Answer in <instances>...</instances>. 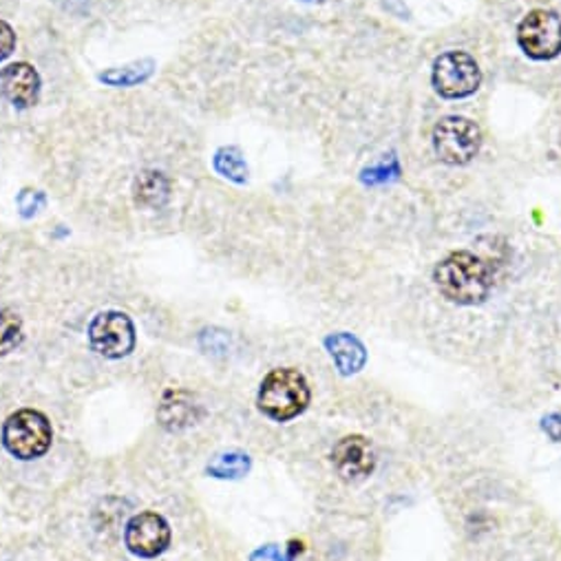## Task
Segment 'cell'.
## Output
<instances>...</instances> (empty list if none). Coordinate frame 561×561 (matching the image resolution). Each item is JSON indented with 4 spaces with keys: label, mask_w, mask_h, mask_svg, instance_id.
I'll return each mask as SVG.
<instances>
[{
    "label": "cell",
    "mask_w": 561,
    "mask_h": 561,
    "mask_svg": "<svg viewBox=\"0 0 561 561\" xmlns=\"http://www.w3.org/2000/svg\"><path fill=\"white\" fill-rule=\"evenodd\" d=\"M541 432L552 443H561V411H552L541 417Z\"/></svg>",
    "instance_id": "cell-21"
},
{
    "label": "cell",
    "mask_w": 561,
    "mask_h": 561,
    "mask_svg": "<svg viewBox=\"0 0 561 561\" xmlns=\"http://www.w3.org/2000/svg\"><path fill=\"white\" fill-rule=\"evenodd\" d=\"M133 197L137 206L158 210L167 206L171 199V182L160 171H145L137 175L133 184Z\"/></svg>",
    "instance_id": "cell-13"
},
{
    "label": "cell",
    "mask_w": 561,
    "mask_h": 561,
    "mask_svg": "<svg viewBox=\"0 0 561 561\" xmlns=\"http://www.w3.org/2000/svg\"><path fill=\"white\" fill-rule=\"evenodd\" d=\"M14 49H16V34L5 21H0V62L8 60Z\"/></svg>",
    "instance_id": "cell-20"
},
{
    "label": "cell",
    "mask_w": 561,
    "mask_h": 561,
    "mask_svg": "<svg viewBox=\"0 0 561 561\" xmlns=\"http://www.w3.org/2000/svg\"><path fill=\"white\" fill-rule=\"evenodd\" d=\"M89 343L108 360L124 358L135 350V325L124 312H100L89 325Z\"/></svg>",
    "instance_id": "cell-7"
},
{
    "label": "cell",
    "mask_w": 561,
    "mask_h": 561,
    "mask_svg": "<svg viewBox=\"0 0 561 561\" xmlns=\"http://www.w3.org/2000/svg\"><path fill=\"white\" fill-rule=\"evenodd\" d=\"M23 343V321L10 310L0 308V356H8Z\"/></svg>",
    "instance_id": "cell-18"
},
{
    "label": "cell",
    "mask_w": 561,
    "mask_h": 561,
    "mask_svg": "<svg viewBox=\"0 0 561 561\" xmlns=\"http://www.w3.org/2000/svg\"><path fill=\"white\" fill-rule=\"evenodd\" d=\"M301 3H323V0H301Z\"/></svg>",
    "instance_id": "cell-23"
},
{
    "label": "cell",
    "mask_w": 561,
    "mask_h": 561,
    "mask_svg": "<svg viewBox=\"0 0 561 561\" xmlns=\"http://www.w3.org/2000/svg\"><path fill=\"white\" fill-rule=\"evenodd\" d=\"M250 471V458L239 451L221 454L208 465V476L219 480H239Z\"/></svg>",
    "instance_id": "cell-17"
},
{
    "label": "cell",
    "mask_w": 561,
    "mask_h": 561,
    "mask_svg": "<svg viewBox=\"0 0 561 561\" xmlns=\"http://www.w3.org/2000/svg\"><path fill=\"white\" fill-rule=\"evenodd\" d=\"M197 404L191 393L186 391H169L160 404L158 417L160 425L169 432H182L191 425H195Z\"/></svg>",
    "instance_id": "cell-12"
},
{
    "label": "cell",
    "mask_w": 561,
    "mask_h": 561,
    "mask_svg": "<svg viewBox=\"0 0 561 561\" xmlns=\"http://www.w3.org/2000/svg\"><path fill=\"white\" fill-rule=\"evenodd\" d=\"M517 45L533 60H552L561 54V16L552 10H533L517 27Z\"/></svg>",
    "instance_id": "cell-6"
},
{
    "label": "cell",
    "mask_w": 561,
    "mask_h": 561,
    "mask_svg": "<svg viewBox=\"0 0 561 561\" xmlns=\"http://www.w3.org/2000/svg\"><path fill=\"white\" fill-rule=\"evenodd\" d=\"M153 71H156V60L145 58V60H135L126 67L106 69L98 76V80L108 87H137V84H145L153 76Z\"/></svg>",
    "instance_id": "cell-14"
},
{
    "label": "cell",
    "mask_w": 561,
    "mask_h": 561,
    "mask_svg": "<svg viewBox=\"0 0 561 561\" xmlns=\"http://www.w3.org/2000/svg\"><path fill=\"white\" fill-rule=\"evenodd\" d=\"M438 293L456 306H480L493 290L491 265L469 250L447 254L434 270Z\"/></svg>",
    "instance_id": "cell-1"
},
{
    "label": "cell",
    "mask_w": 561,
    "mask_h": 561,
    "mask_svg": "<svg viewBox=\"0 0 561 561\" xmlns=\"http://www.w3.org/2000/svg\"><path fill=\"white\" fill-rule=\"evenodd\" d=\"M310 385L299 369L280 367L272 369L259 387V409L274 423H290L310 404Z\"/></svg>",
    "instance_id": "cell-2"
},
{
    "label": "cell",
    "mask_w": 561,
    "mask_h": 561,
    "mask_svg": "<svg viewBox=\"0 0 561 561\" xmlns=\"http://www.w3.org/2000/svg\"><path fill=\"white\" fill-rule=\"evenodd\" d=\"M16 202H19V210H21L23 217H36V215L45 208L47 197H45V193H41V191L25 188V191L19 195Z\"/></svg>",
    "instance_id": "cell-19"
},
{
    "label": "cell",
    "mask_w": 561,
    "mask_h": 561,
    "mask_svg": "<svg viewBox=\"0 0 561 561\" xmlns=\"http://www.w3.org/2000/svg\"><path fill=\"white\" fill-rule=\"evenodd\" d=\"M0 93L16 108H30L41 98V76L30 62H14L0 71Z\"/></svg>",
    "instance_id": "cell-10"
},
{
    "label": "cell",
    "mask_w": 561,
    "mask_h": 561,
    "mask_svg": "<svg viewBox=\"0 0 561 561\" xmlns=\"http://www.w3.org/2000/svg\"><path fill=\"white\" fill-rule=\"evenodd\" d=\"M325 350L334 358L339 371L343 376L358 374L367 363L365 345L350 332H336L325 339Z\"/></svg>",
    "instance_id": "cell-11"
},
{
    "label": "cell",
    "mask_w": 561,
    "mask_h": 561,
    "mask_svg": "<svg viewBox=\"0 0 561 561\" xmlns=\"http://www.w3.org/2000/svg\"><path fill=\"white\" fill-rule=\"evenodd\" d=\"M432 82L438 95L460 100L473 95L482 84V69L467 51H447L436 58Z\"/></svg>",
    "instance_id": "cell-5"
},
{
    "label": "cell",
    "mask_w": 561,
    "mask_h": 561,
    "mask_svg": "<svg viewBox=\"0 0 561 561\" xmlns=\"http://www.w3.org/2000/svg\"><path fill=\"white\" fill-rule=\"evenodd\" d=\"M213 167L221 178H226L234 184H245L248 182V164L243 160V153L237 147H221L215 153Z\"/></svg>",
    "instance_id": "cell-15"
},
{
    "label": "cell",
    "mask_w": 561,
    "mask_h": 561,
    "mask_svg": "<svg viewBox=\"0 0 561 561\" xmlns=\"http://www.w3.org/2000/svg\"><path fill=\"white\" fill-rule=\"evenodd\" d=\"M54 432L45 413L36 409H21L12 413L3 425V445L19 460H36L51 447Z\"/></svg>",
    "instance_id": "cell-3"
},
{
    "label": "cell",
    "mask_w": 561,
    "mask_h": 561,
    "mask_svg": "<svg viewBox=\"0 0 561 561\" xmlns=\"http://www.w3.org/2000/svg\"><path fill=\"white\" fill-rule=\"evenodd\" d=\"M396 180H400V162L393 153L380 156L376 162L365 167L360 173V182L365 186H385Z\"/></svg>",
    "instance_id": "cell-16"
},
{
    "label": "cell",
    "mask_w": 561,
    "mask_h": 561,
    "mask_svg": "<svg viewBox=\"0 0 561 561\" xmlns=\"http://www.w3.org/2000/svg\"><path fill=\"white\" fill-rule=\"evenodd\" d=\"M250 561H293L284 550H280L276 543L261 546L250 554Z\"/></svg>",
    "instance_id": "cell-22"
},
{
    "label": "cell",
    "mask_w": 561,
    "mask_h": 561,
    "mask_svg": "<svg viewBox=\"0 0 561 561\" xmlns=\"http://www.w3.org/2000/svg\"><path fill=\"white\" fill-rule=\"evenodd\" d=\"M376 462L374 445L358 434L341 438L332 449V465L343 482H363L374 473Z\"/></svg>",
    "instance_id": "cell-9"
},
{
    "label": "cell",
    "mask_w": 561,
    "mask_h": 561,
    "mask_svg": "<svg viewBox=\"0 0 561 561\" xmlns=\"http://www.w3.org/2000/svg\"><path fill=\"white\" fill-rule=\"evenodd\" d=\"M482 147L480 126L462 115H447L434 128V151L449 167L469 164Z\"/></svg>",
    "instance_id": "cell-4"
},
{
    "label": "cell",
    "mask_w": 561,
    "mask_h": 561,
    "mask_svg": "<svg viewBox=\"0 0 561 561\" xmlns=\"http://www.w3.org/2000/svg\"><path fill=\"white\" fill-rule=\"evenodd\" d=\"M124 543L139 559H156L171 546V526L156 511L137 513L126 524Z\"/></svg>",
    "instance_id": "cell-8"
}]
</instances>
